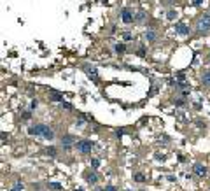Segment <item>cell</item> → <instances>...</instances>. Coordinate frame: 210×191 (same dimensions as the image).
I'll return each instance as SVG.
<instances>
[{"label":"cell","mask_w":210,"mask_h":191,"mask_svg":"<svg viewBox=\"0 0 210 191\" xmlns=\"http://www.w3.org/2000/svg\"><path fill=\"white\" fill-rule=\"evenodd\" d=\"M28 135L42 137V139H46V140L54 139V132H53L47 125H35V126H30V128H28Z\"/></svg>","instance_id":"6da1fadb"},{"label":"cell","mask_w":210,"mask_h":191,"mask_svg":"<svg viewBox=\"0 0 210 191\" xmlns=\"http://www.w3.org/2000/svg\"><path fill=\"white\" fill-rule=\"evenodd\" d=\"M74 147H76L79 153L88 154V153H91V149H93V144H91V140H86V139H82V140H77Z\"/></svg>","instance_id":"7a4b0ae2"},{"label":"cell","mask_w":210,"mask_h":191,"mask_svg":"<svg viewBox=\"0 0 210 191\" xmlns=\"http://www.w3.org/2000/svg\"><path fill=\"white\" fill-rule=\"evenodd\" d=\"M198 30L203 32V34L210 32V14H203L200 18V21H198Z\"/></svg>","instance_id":"3957f363"},{"label":"cell","mask_w":210,"mask_h":191,"mask_svg":"<svg viewBox=\"0 0 210 191\" xmlns=\"http://www.w3.org/2000/svg\"><path fill=\"white\" fill-rule=\"evenodd\" d=\"M61 146H63V149H70L72 146H76V137L74 135H65L61 139Z\"/></svg>","instance_id":"277c9868"},{"label":"cell","mask_w":210,"mask_h":191,"mask_svg":"<svg viewBox=\"0 0 210 191\" xmlns=\"http://www.w3.org/2000/svg\"><path fill=\"white\" fill-rule=\"evenodd\" d=\"M121 19H123L124 23H132V21L135 19V14L130 11V9H123V11H121Z\"/></svg>","instance_id":"5b68a950"},{"label":"cell","mask_w":210,"mask_h":191,"mask_svg":"<svg viewBox=\"0 0 210 191\" xmlns=\"http://www.w3.org/2000/svg\"><path fill=\"white\" fill-rule=\"evenodd\" d=\"M84 72L91 77L93 81H98V72H96V69L93 65H84Z\"/></svg>","instance_id":"8992f818"},{"label":"cell","mask_w":210,"mask_h":191,"mask_svg":"<svg viewBox=\"0 0 210 191\" xmlns=\"http://www.w3.org/2000/svg\"><path fill=\"white\" fill-rule=\"evenodd\" d=\"M193 170H194V174H196L198 177H205V175H207V167L201 165V163H196V165L193 167Z\"/></svg>","instance_id":"52a82bcc"},{"label":"cell","mask_w":210,"mask_h":191,"mask_svg":"<svg viewBox=\"0 0 210 191\" xmlns=\"http://www.w3.org/2000/svg\"><path fill=\"white\" fill-rule=\"evenodd\" d=\"M175 30H177L179 35H187V34H189V26H187L186 23H177V25H175Z\"/></svg>","instance_id":"ba28073f"},{"label":"cell","mask_w":210,"mask_h":191,"mask_svg":"<svg viewBox=\"0 0 210 191\" xmlns=\"http://www.w3.org/2000/svg\"><path fill=\"white\" fill-rule=\"evenodd\" d=\"M84 177H86V182H88V184H96V182H98V175H96L95 172H86Z\"/></svg>","instance_id":"9c48e42d"},{"label":"cell","mask_w":210,"mask_h":191,"mask_svg":"<svg viewBox=\"0 0 210 191\" xmlns=\"http://www.w3.org/2000/svg\"><path fill=\"white\" fill-rule=\"evenodd\" d=\"M201 84L207 86V88H210V70H205V72H203V76H201Z\"/></svg>","instance_id":"30bf717a"},{"label":"cell","mask_w":210,"mask_h":191,"mask_svg":"<svg viewBox=\"0 0 210 191\" xmlns=\"http://www.w3.org/2000/svg\"><path fill=\"white\" fill-rule=\"evenodd\" d=\"M44 153L47 154V156H56L58 149H56V147H46V149H44Z\"/></svg>","instance_id":"8fae6325"},{"label":"cell","mask_w":210,"mask_h":191,"mask_svg":"<svg viewBox=\"0 0 210 191\" xmlns=\"http://www.w3.org/2000/svg\"><path fill=\"white\" fill-rule=\"evenodd\" d=\"M145 39H147L149 42H154V40H156V34H154L153 30H147V32H145Z\"/></svg>","instance_id":"7c38bea8"},{"label":"cell","mask_w":210,"mask_h":191,"mask_svg":"<svg viewBox=\"0 0 210 191\" xmlns=\"http://www.w3.org/2000/svg\"><path fill=\"white\" fill-rule=\"evenodd\" d=\"M51 98H53V100H56V102H63V95H61V93H58V91H51Z\"/></svg>","instance_id":"4fadbf2b"},{"label":"cell","mask_w":210,"mask_h":191,"mask_svg":"<svg viewBox=\"0 0 210 191\" xmlns=\"http://www.w3.org/2000/svg\"><path fill=\"white\" fill-rule=\"evenodd\" d=\"M135 19H137V21H140V23H142V21H144V19H145V11H138V12H137V14H135Z\"/></svg>","instance_id":"5bb4252c"},{"label":"cell","mask_w":210,"mask_h":191,"mask_svg":"<svg viewBox=\"0 0 210 191\" xmlns=\"http://www.w3.org/2000/svg\"><path fill=\"white\" fill-rule=\"evenodd\" d=\"M12 190L23 191V182H21V181H14V184H12Z\"/></svg>","instance_id":"9a60e30c"},{"label":"cell","mask_w":210,"mask_h":191,"mask_svg":"<svg viewBox=\"0 0 210 191\" xmlns=\"http://www.w3.org/2000/svg\"><path fill=\"white\" fill-rule=\"evenodd\" d=\"M135 181H137V182H144V181H145V175H144V174H135Z\"/></svg>","instance_id":"2e32d148"},{"label":"cell","mask_w":210,"mask_h":191,"mask_svg":"<svg viewBox=\"0 0 210 191\" xmlns=\"http://www.w3.org/2000/svg\"><path fill=\"white\" fill-rule=\"evenodd\" d=\"M49 188L54 190V191H60L61 190V184H60V182H49Z\"/></svg>","instance_id":"e0dca14e"},{"label":"cell","mask_w":210,"mask_h":191,"mask_svg":"<svg viewBox=\"0 0 210 191\" xmlns=\"http://www.w3.org/2000/svg\"><path fill=\"white\" fill-rule=\"evenodd\" d=\"M98 165H100V160L93 158V160H91V168H93V170H96V168H98Z\"/></svg>","instance_id":"ac0fdd59"},{"label":"cell","mask_w":210,"mask_h":191,"mask_svg":"<svg viewBox=\"0 0 210 191\" xmlns=\"http://www.w3.org/2000/svg\"><path fill=\"white\" fill-rule=\"evenodd\" d=\"M166 18H168V19H175V18H177V12H175L173 9H170V11H168V14H166Z\"/></svg>","instance_id":"d6986e66"},{"label":"cell","mask_w":210,"mask_h":191,"mask_svg":"<svg viewBox=\"0 0 210 191\" xmlns=\"http://www.w3.org/2000/svg\"><path fill=\"white\" fill-rule=\"evenodd\" d=\"M116 53H124V46L123 44H116Z\"/></svg>","instance_id":"ffe728a7"},{"label":"cell","mask_w":210,"mask_h":191,"mask_svg":"<svg viewBox=\"0 0 210 191\" xmlns=\"http://www.w3.org/2000/svg\"><path fill=\"white\" fill-rule=\"evenodd\" d=\"M103 191H117V188H116V186H110V184H109V186H105V188H103Z\"/></svg>","instance_id":"44dd1931"},{"label":"cell","mask_w":210,"mask_h":191,"mask_svg":"<svg viewBox=\"0 0 210 191\" xmlns=\"http://www.w3.org/2000/svg\"><path fill=\"white\" fill-rule=\"evenodd\" d=\"M123 39H124V40H132V34L124 32V34H123Z\"/></svg>","instance_id":"7402d4cb"},{"label":"cell","mask_w":210,"mask_h":191,"mask_svg":"<svg viewBox=\"0 0 210 191\" xmlns=\"http://www.w3.org/2000/svg\"><path fill=\"white\" fill-rule=\"evenodd\" d=\"M37 105H39L37 100H32V104H30V109H37Z\"/></svg>","instance_id":"603a6c76"},{"label":"cell","mask_w":210,"mask_h":191,"mask_svg":"<svg viewBox=\"0 0 210 191\" xmlns=\"http://www.w3.org/2000/svg\"><path fill=\"white\" fill-rule=\"evenodd\" d=\"M201 2H203V0H193V5H200Z\"/></svg>","instance_id":"cb8c5ba5"},{"label":"cell","mask_w":210,"mask_h":191,"mask_svg":"<svg viewBox=\"0 0 210 191\" xmlns=\"http://www.w3.org/2000/svg\"><path fill=\"white\" fill-rule=\"evenodd\" d=\"M76 191H84V190H81V188H77V190Z\"/></svg>","instance_id":"d4e9b609"},{"label":"cell","mask_w":210,"mask_h":191,"mask_svg":"<svg viewBox=\"0 0 210 191\" xmlns=\"http://www.w3.org/2000/svg\"><path fill=\"white\" fill-rule=\"evenodd\" d=\"M9 191H16V190H12V188H11V190H9Z\"/></svg>","instance_id":"484cf974"}]
</instances>
